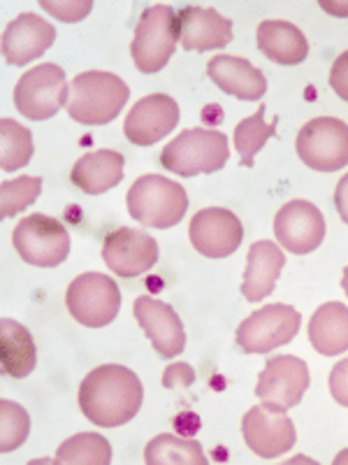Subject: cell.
I'll list each match as a JSON object with an SVG mask.
<instances>
[{"mask_svg":"<svg viewBox=\"0 0 348 465\" xmlns=\"http://www.w3.org/2000/svg\"><path fill=\"white\" fill-rule=\"evenodd\" d=\"M142 402V381L126 365H101L91 371L80 386L82 412L101 429H116L132 421Z\"/></svg>","mask_w":348,"mask_h":465,"instance_id":"6da1fadb","label":"cell"},{"mask_svg":"<svg viewBox=\"0 0 348 465\" xmlns=\"http://www.w3.org/2000/svg\"><path fill=\"white\" fill-rule=\"evenodd\" d=\"M128 98H130V89L119 74L89 70V73L77 74L70 84L65 110L72 122L84 124V126H105L119 116Z\"/></svg>","mask_w":348,"mask_h":465,"instance_id":"7a4b0ae2","label":"cell"},{"mask_svg":"<svg viewBox=\"0 0 348 465\" xmlns=\"http://www.w3.org/2000/svg\"><path fill=\"white\" fill-rule=\"evenodd\" d=\"M128 214L147 228H172L184 219L188 210V193L181 184L160 177L144 174L128 189Z\"/></svg>","mask_w":348,"mask_h":465,"instance_id":"3957f363","label":"cell"},{"mask_svg":"<svg viewBox=\"0 0 348 465\" xmlns=\"http://www.w3.org/2000/svg\"><path fill=\"white\" fill-rule=\"evenodd\" d=\"M227 156L230 149L221 131L188 128L160 152L159 161L165 170L179 177H198L218 173L227 163Z\"/></svg>","mask_w":348,"mask_h":465,"instance_id":"277c9868","label":"cell"},{"mask_svg":"<svg viewBox=\"0 0 348 465\" xmlns=\"http://www.w3.org/2000/svg\"><path fill=\"white\" fill-rule=\"evenodd\" d=\"M177 43H179L177 12L169 5L147 7L140 16L135 37H132V61L142 73H160L172 58Z\"/></svg>","mask_w":348,"mask_h":465,"instance_id":"5b68a950","label":"cell"},{"mask_svg":"<svg viewBox=\"0 0 348 465\" xmlns=\"http://www.w3.org/2000/svg\"><path fill=\"white\" fill-rule=\"evenodd\" d=\"M65 307L82 326L105 328L119 317L121 291L111 277L101 272H84L70 282L65 291Z\"/></svg>","mask_w":348,"mask_h":465,"instance_id":"8992f818","label":"cell"},{"mask_svg":"<svg viewBox=\"0 0 348 465\" xmlns=\"http://www.w3.org/2000/svg\"><path fill=\"white\" fill-rule=\"evenodd\" d=\"M302 314L285 302L260 307L237 326L235 342L244 354H269L272 349L293 342L300 333Z\"/></svg>","mask_w":348,"mask_h":465,"instance_id":"52a82bcc","label":"cell"},{"mask_svg":"<svg viewBox=\"0 0 348 465\" xmlns=\"http://www.w3.org/2000/svg\"><path fill=\"white\" fill-rule=\"evenodd\" d=\"M297 156L316 173H337L348 165V124L334 116H318L300 128Z\"/></svg>","mask_w":348,"mask_h":465,"instance_id":"ba28073f","label":"cell"},{"mask_svg":"<svg viewBox=\"0 0 348 465\" xmlns=\"http://www.w3.org/2000/svg\"><path fill=\"white\" fill-rule=\"evenodd\" d=\"M70 89L63 68L56 64L35 65L19 77L14 86V105L31 122H47L68 105Z\"/></svg>","mask_w":348,"mask_h":465,"instance_id":"9c48e42d","label":"cell"},{"mask_svg":"<svg viewBox=\"0 0 348 465\" xmlns=\"http://www.w3.org/2000/svg\"><path fill=\"white\" fill-rule=\"evenodd\" d=\"M12 244L35 268H56L70 256L68 228L47 214H31L16 223Z\"/></svg>","mask_w":348,"mask_h":465,"instance_id":"30bf717a","label":"cell"},{"mask_svg":"<svg viewBox=\"0 0 348 465\" xmlns=\"http://www.w3.org/2000/svg\"><path fill=\"white\" fill-rule=\"evenodd\" d=\"M312 384L309 368L297 356H275L265 363L256 384V396L272 412H288L300 405L306 389Z\"/></svg>","mask_w":348,"mask_h":465,"instance_id":"8fae6325","label":"cell"},{"mask_svg":"<svg viewBox=\"0 0 348 465\" xmlns=\"http://www.w3.org/2000/svg\"><path fill=\"white\" fill-rule=\"evenodd\" d=\"M275 235L285 252L312 254L325 240V219L309 201H290L276 212Z\"/></svg>","mask_w":348,"mask_h":465,"instance_id":"7c38bea8","label":"cell"},{"mask_svg":"<svg viewBox=\"0 0 348 465\" xmlns=\"http://www.w3.org/2000/svg\"><path fill=\"white\" fill-rule=\"evenodd\" d=\"M102 261L114 275L132 280L156 265L159 242L135 228H116L102 242Z\"/></svg>","mask_w":348,"mask_h":465,"instance_id":"4fadbf2b","label":"cell"},{"mask_svg":"<svg viewBox=\"0 0 348 465\" xmlns=\"http://www.w3.org/2000/svg\"><path fill=\"white\" fill-rule=\"evenodd\" d=\"M190 242L207 259H227L239 249L244 240V226L223 207H207L190 219Z\"/></svg>","mask_w":348,"mask_h":465,"instance_id":"5bb4252c","label":"cell"},{"mask_svg":"<svg viewBox=\"0 0 348 465\" xmlns=\"http://www.w3.org/2000/svg\"><path fill=\"white\" fill-rule=\"evenodd\" d=\"M242 435L248 450L260 459H279L288 454L297 442L293 419L284 412H272L265 405L251 407L242 419Z\"/></svg>","mask_w":348,"mask_h":465,"instance_id":"9a60e30c","label":"cell"},{"mask_svg":"<svg viewBox=\"0 0 348 465\" xmlns=\"http://www.w3.org/2000/svg\"><path fill=\"white\" fill-rule=\"evenodd\" d=\"M179 105L165 94L144 95L132 105L123 122V135L138 147H151L177 128L179 124Z\"/></svg>","mask_w":348,"mask_h":465,"instance_id":"2e32d148","label":"cell"},{"mask_svg":"<svg viewBox=\"0 0 348 465\" xmlns=\"http://www.w3.org/2000/svg\"><path fill=\"white\" fill-rule=\"evenodd\" d=\"M135 319L142 326L144 335L151 340L153 349L160 359L169 361L179 356L186 349V333L184 323L179 314L174 312L172 307L163 301H156L151 296H142L135 301Z\"/></svg>","mask_w":348,"mask_h":465,"instance_id":"e0dca14e","label":"cell"},{"mask_svg":"<svg viewBox=\"0 0 348 465\" xmlns=\"http://www.w3.org/2000/svg\"><path fill=\"white\" fill-rule=\"evenodd\" d=\"M56 40V28L40 15L24 12L3 33V56L10 65H28Z\"/></svg>","mask_w":348,"mask_h":465,"instance_id":"ac0fdd59","label":"cell"},{"mask_svg":"<svg viewBox=\"0 0 348 465\" xmlns=\"http://www.w3.org/2000/svg\"><path fill=\"white\" fill-rule=\"evenodd\" d=\"M177 33L186 52H211L232 43V22L211 7L188 5L177 15Z\"/></svg>","mask_w":348,"mask_h":465,"instance_id":"d6986e66","label":"cell"},{"mask_svg":"<svg viewBox=\"0 0 348 465\" xmlns=\"http://www.w3.org/2000/svg\"><path fill=\"white\" fill-rule=\"evenodd\" d=\"M209 80L227 95H235L237 101L256 103L267 94V80L256 65H251L246 58L239 56H214L207 64Z\"/></svg>","mask_w":348,"mask_h":465,"instance_id":"ffe728a7","label":"cell"},{"mask_svg":"<svg viewBox=\"0 0 348 465\" xmlns=\"http://www.w3.org/2000/svg\"><path fill=\"white\" fill-rule=\"evenodd\" d=\"M285 265V254L279 244L272 240H258L251 244L244 270L242 296L248 302H260L275 291L276 282L281 277V270Z\"/></svg>","mask_w":348,"mask_h":465,"instance_id":"44dd1931","label":"cell"},{"mask_svg":"<svg viewBox=\"0 0 348 465\" xmlns=\"http://www.w3.org/2000/svg\"><path fill=\"white\" fill-rule=\"evenodd\" d=\"M123 165H126V159L121 153L111 152V149H101V152L84 153L74 163L70 180L89 196H101L105 191L114 189L116 184H121Z\"/></svg>","mask_w":348,"mask_h":465,"instance_id":"7402d4cb","label":"cell"},{"mask_svg":"<svg viewBox=\"0 0 348 465\" xmlns=\"http://www.w3.org/2000/svg\"><path fill=\"white\" fill-rule=\"evenodd\" d=\"M258 49L276 65H300L309 56V43L304 33L290 22L260 24Z\"/></svg>","mask_w":348,"mask_h":465,"instance_id":"603a6c76","label":"cell"},{"mask_svg":"<svg viewBox=\"0 0 348 465\" xmlns=\"http://www.w3.org/2000/svg\"><path fill=\"white\" fill-rule=\"evenodd\" d=\"M0 365L3 375L26 380L35 371V340L31 331L14 319L0 322Z\"/></svg>","mask_w":348,"mask_h":465,"instance_id":"cb8c5ba5","label":"cell"},{"mask_svg":"<svg viewBox=\"0 0 348 465\" xmlns=\"http://www.w3.org/2000/svg\"><path fill=\"white\" fill-rule=\"evenodd\" d=\"M309 342L323 356L348 351V307L343 302H325L312 314Z\"/></svg>","mask_w":348,"mask_h":465,"instance_id":"d4e9b609","label":"cell"},{"mask_svg":"<svg viewBox=\"0 0 348 465\" xmlns=\"http://www.w3.org/2000/svg\"><path fill=\"white\" fill-rule=\"evenodd\" d=\"M144 463L147 465H207L205 451L200 442L190 438H177V435H159L147 444L144 450Z\"/></svg>","mask_w":348,"mask_h":465,"instance_id":"484cf974","label":"cell"},{"mask_svg":"<svg viewBox=\"0 0 348 465\" xmlns=\"http://www.w3.org/2000/svg\"><path fill=\"white\" fill-rule=\"evenodd\" d=\"M56 465H110L111 444L98 433H80L65 440L56 451Z\"/></svg>","mask_w":348,"mask_h":465,"instance_id":"4316f807","label":"cell"},{"mask_svg":"<svg viewBox=\"0 0 348 465\" xmlns=\"http://www.w3.org/2000/svg\"><path fill=\"white\" fill-rule=\"evenodd\" d=\"M276 135V122H265V105L258 107V112L246 116L244 122L235 126V149H237L239 159H242L244 168H254L256 153L265 147L269 138Z\"/></svg>","mask_w":348,"mask_h":465,"instance_id":"83f0119b","label":"cell"},{"mask_svg":"<svg viewBox=\"0 0 348 465\" xmlns=\"http://www.w3.org/2000/svg\"><path fill=\"white\" fill-rule=\"evenodd\" d=\"M0 144H3L0 165L5 173H14L31 163L35 147H33V133L26 126L12 122V119H3L0 122Z\"/></svg>","mask_w":348,"mask_h":465,"instance_id":"f1b7e54d","label":"cell"},{"mask_svg":"<svg viewBox=\"0 0 348 465\" xmlns=\"http://www.w3.org/2000/svg\"><path fill=\"white\" fill-rule=\"evenodd\" d=\"M43 193V177H16V180H5L0 184V217L10 219L40 198Z\"/></svg>","mask_w":348,"mask_h":465,"instance_id":"f546056e","label":"cell"},{"mask_svg":"<svg viewBox=\"0 0 348 465\" xmlns=\"http://www.w3.org/2000/svg\"><path fill=\"white\" fill-rule=\"evenodd\" d=\"M31 433V417L22 405L3 398L0 401V451L10 454L26 442Z\"/></svg>","mask_w":348,"mask_h":465,"instance_id":"4dcf8cb0","label":"cell"},{"mask_svg":"<svg viewBox=\"0 0 348 465\" xmlns=\"http://www.w3.org/2000/svg\"><path fill=\"white\" fill-rule=\"evenodd\" d=\"M40 5L52 16L61 19V22H80V19H84L93 10L91 0H82V3H49V0H43Z\"/></svg>","mask_w":348,"mask_h":465,"instance_id":"1f68e13d","label":"cell"},{"mask_svg":"<svg viewBox=\"0 0 348 465\" xmlns=\"http://www.w3.org/2000/svg\"><path fill=\"white\" fill-rule=\"evenodd\" d=\"M330 393L339 405L348 407V359L334 363L333 372H330Z\"/></svg>","mask_w":348,"mask_h":465,"instance_id":"d6a6232c","label":"cell"},{"mask_svg":"<svg viewBox=\"0 0 348 465\" xmlns=\"http://www.w3.org/2000/svg\"><path fill=\"white\" fill-rule=\"evenodd\" d=\"M330 86H333V91L342 101L348 103V52H343L333 64V70H330Z\"/></svg>","mask_w":348,"mask_h":465,"instance_id":"836d02e7","label":"cell"},{"mask_svg":"<svg viewBox=\"0 0 348 465\" xmlns=\"http://www.w3.org/2000/svg\"><path fill=\"white\" fill-rule=\"evenodd\" d=\"M334 205H337V212H339V217H342V222L348 226V174L339 180L337 189H334Z\"/></svg>","mask_w":348,"mask_h":465,"instance_id":"e575fe53","label":"cell"},{"mask_svg":"<svg viewBox=\"0 0 348 465\" xmlns=\"http://www.w3.org/2000/svg\"><path fill=\"white\" fill-rule=\"evenodd\" d=\"M342 289H343V293H346V296H348V265H346V268H343V277H342Z\"/></svg>","mask_w":348,"mask_h":465,"instance_id":"d590c367","label":"cell"}]
</instances>
